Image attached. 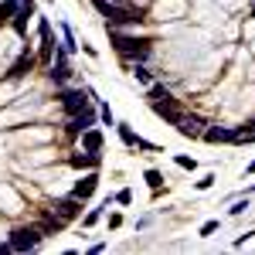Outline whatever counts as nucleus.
Returning <instances> with one entry per match:
<instances>
[{
  "instance_id": "8",
  "label": "nucleus",
  "mask_w": 255,
  "mask_h": 255,
  "mask_svg": "<svg viewBox=\"0 0 255 255\" xmlns=\"http://www.w3.org/2000/svg\"><path fill=\"white\" fill-rule=\"evenodd\" d=\"M27 17H34V0H20L17 3V14H14V31L20 38L27 34Z\"/></svg>"
},
{
  "instance_id": "17",
  "label": "nucleus",
  "mask_w": 255,
  "mask_h": 255,
  "mask_svg": "<svg viewBox=\"0 0 255 255\" xmlns=\"http://www.w3.org/2000/svg\"><path fill=\"white\" fill-rule=\"evenodd\" d=\"M17 3H20V0H0V24L17 14Z\"/></svg>"
},
{
  "instance_id": "29",
  "label": "nucleus",
  "mask_w": 255,
  "mask_h": 255,
  "mask_svg": "<svg viewBox=\"0 0 255 255\" xmlns=\"http://www.w3.org/2000/svg\"><path fill=\"white\" fill-rule=\"evenodd\" d=\"M249 174H255V160H252V163H249Z\"/></svg>"
},
{
  "instance_id": "15",
  "label": "nucleus",
  "mask_w": 255,
  "mask_h": 255,
  "mask_svg": "<svg viewBox=\"0 0 255 255\" xmlns=\"http://www.w3.org/2000/svg\"><path fill=\"white\" fill-rule=\"evenodd\" d=\"M133 79H136V82H143L146 89L153 85V75H150V68H146L143 61H136V65H133Z\"/></svg>"
},
{
  "instance_id": "6",
  "label": "nucleus",
  "mask_w": 255,
  "mask_h": 255,
  "mask_svg": "<svg viewBox=\"0 0 255 255\" xmlns=\"http://www.w3.org/2000/svg\"><path fill=\"white\" fill-rule=\"evenodd\" d=\"M38 34H41V61H44V65H51V51H55V41H51V24H48V20L41 17L38 20Z\"/></svg>"
},
{
  "instance_id": "18",
  "label": "nucleus",
  "mask_w": 255,
  "mask_h": 255,
  "mask_svg": "<svg viewBox=\"0 0 255 255\" xmlns=\"http://www.w3.org/2000/svg\"><path fill=\"white\" fill-rule=\"evenodd\" d=\"M150 102H174V96L163 85H150Z\"/></svg>"
},
{
  "instance_id": "13",
  "label": "nucleus",
  "mask_w": 255,
  "mask_h": 255,
  "mask_svg": "<svg viewBox=\"0 0 255 255\" xmlns=\"http://www.w3.org/2000/svg\"><path fill=\"white\" fill-rule=\"evenodd\" d=\"M82 150L99 153V150H102V133H99V129H85V133H82Z\"/></svg>"
},
{
  "instance_id": "10",
  "label": "nucleus",
  "mask_w": 255,
  "mask_h": 255,
  "mask_svg": "<svg viewBox=\"0 0 255 255\" xmlns=\"http://www.w3.org/2000/svg\"><path fill=\"white\" fill-rule=\"evenodd\" d=\"M92 123H96V109H85V113H79V116H68V133L79 136V133H85Z\"/></svg>"
},
{
  "instance_id": "26",
  "label": "nucleus",
  "mask_w": 255,
  "mask_h": 255,
  "mask_svg": "<svg viewBox=\"0 0 255 255\" xmlns=\"http://www.w3.org/2000/svg\"><path fill=\"white\" fill-rule=\"evenodd\" d=\"M116 201H119V204H129V201H133V194H129L126 187H123V191H119V194H116Z\"/></svg>"
},
{
  "instance_id": "12",
  "label": "nucleus",
  "mask_w": 255,
  "mask_h": 255,
  "mask_svg": "<svg viewBox=\"0 0 255 255\" xmlns=\"http://www.w3.org/2000/svg\"><path fill=\"white\" fill-rule=\"evenodd\" d=\"M201 136L208 139V143H235V129H228V126H211V129H204Z\"/></svg>"
},
{
  "instance_id": "19",
  "label": "nucleus",
  "mask_w": 255,
  "mask_h": 255,
  "mask_svg": "<svg viewBox=\"0 0 255 255\" xmlns=\"http://www.w3.org/2000/svg\"><path fill=\"white\" fill-rule=\"evenodd\" d=\"M119 136H123V143H126V146H136V139H139L136 133L126 126V123H119Z\"/></svg>"
},
{
  "instance_id": "30",
  "label": "nucleus",
  "mask_w": 255,
  "mask_h": 255,
  "mask_svg": "<svg viewBox=\"0 0 255 255\" xmlns=\"http://www.w3.org/2000/svg\"><path fill=\"white\" fill-rule=\"evenodd\" d=\"M252 17H255V7H252Z\"/></svg>"
},
{
  "instance_id": "27",
  "label": "nucleus",
  "mask_w": 255,
  "mask_h": 255,
  "mask_svg": "<svg viewBox=\"0 0 255 255\" xmlns=\"http://www.w3.org/2000/svg\"><path fill=\"white\" fill-rule=\"evenodd\" d=\"M245 208H249V201H235V204H232V215H242Z\"/></svg>"
},
{
  "instance_id": "4",
  "label": "nucleus",
  "mask_w": 255,
  "mask_h": 255,
  "mask_svg": "<svg viewBox=\"0 0 255 255\" xmlns=\"http://www.w3.org/2000/svg\"><path fill=\"white\" fill-rule=\"evenodd\" d=\"M51 215H58L61 221H75V218L82 215V197H61V201H55V208H51Z\"/></svg>"
},
{
  "instance_id": "22",
  "label": "nucleus",
  "mask_w": 255,
  "mask_h": 255,
  "mask_svg": "<svg viewBox=\"0 0 255 255\" xmlns=\"http://www.w3.org/2000/svg\"><path fill=\"white\" fill-rule=\"evenodd\" d=\"M146 184H150L153 191H160V184H163V174H160V170H146Z\"/></svg>"
},
{
  "instance_id": "2",
  "label": "nucleus",
  "mask_w": 255,
  "mask_h": 255,
  "mask_svg": "<svg viewBox=\"0 0 255 255\" xmlns=\"http://www.w3.org/2000/svg\"><path fill=\"white\" fill-rule=\"evenodd\" d=\"M41 228H17V232H10V252H34L41 245Z\"/></svg>"
},
{
  "instance_id": "3",
  "label": "nucleus",
  "mask_w": 255,
  "mask_h": 255,
  "mask_svg": "<svg viewBox=\"0 0 255 255\" xmlns=\"http://www.w3.org/2000/svg\"><path fill=\"white\" fill-rule=\"evenodd\" d=\"M58 102H61V109H65L68 116H79V113L89 109V92H85V89H61Z\"/></svg>"
},
{
  "instance_id": "9",
  "label": "nucleus",
  "mask_w": 255,
  "mask_h": 255,
  "mask_svg": "<svg viewBox=\"0 0 255 255\" xmlns=\"http://www.w3.org/2000/svg\"><path fill=\"white\" fill-rule=\"evenodd\" d=\"M201 126H204V123H201L197 116H187V113L177 119V133H180V136H187V139H197V136H201V133H204Z\"/></svg>"
},
{
  "instance_id": "24",
  "label": "nucleus",
  "mask_w": 255,
  "mask_h": 255,
  "mask_svg": "<svg viewBox=\"0 0 255 255\" xmlns=\"http://www.w3.org/2000/svg\"><path fill=\"white\" fill-rule=\"evenodd\" d=\"M211 184H215V174L201 177V180H197V191H208V187H211Z\"/></svg>"
},
{
  "instance_id": "23",
  "label": "nucleus",
  "mask_w": 255,
  "mask_h": 255,
  "mask_svg": "<svg viewBox=\"0 0 255 255\" xmlns=\"http://www.w3.org/2000/svg\"><path fill=\"white\" fill-rule=\"evenodd\" d=\"M99 119H102L106 126H116V119H113V109H109V106H99Z\"/></svg>"
},
{
  "instance_id": "25",
  "label": "nucleus",
  "mask_w": 255,
  "mask_h": 255,
  "mask_svg": "<svg viewBox=\"0 0 255 255\" xmlns=\"http://www.w3.org/2000/svg\"><path fill=\"white\" fill-rule=\"evenodd\" d=\"M99 218H102V208H96V211H89V215H85V225H96Z\"/></svg>"
},
{
  "instance_id": "11",
  "label": "nucleus",
  "mask_w": 255,
  "mask_h": 255,
  "mask_svg": "<svg viewBox=\"0 0 255 255\" xmlns=\"http://www.w3.org/2000/svg\"><path fill=\"white\" fill-rule=\"evenodd\" d=\"M96 187H99V174H96V170H89V174H85V177L79 180V184H75V191H72V194L85 201V197H92V194H96Z\"/></svg>"
},
{
  "instance_id": "5",
  "label": "nucleus",
  "mask_w": 255,
  "mask_h": 255,
  "mask_svg": "<svg viewBox=\"0 0 255 255\" xmlns=\"http://www.w3.org/2000/svg\"><path fill=\"white\" fill-rule=\"evenodd\" d=\"M48 75H51L55 85H65V82H68L72 68H68V51H65V48H58V61H51V72H48Z\"/></svg>"
},
{
  "instance_id": "1",
  "label": "nucleus",
  "mask_w": 255,
  "mask_h": 255,
  "mask_svg": "<svg viewBox=\"0 0 255 255\" xmlns=\"http://www.w3.org/2000/svg\"><path fill=\"white\" fill-rule=\"evenodd\" d=\"M109 41H113V48H116L123 58L129 61H146L150 58V41L146 38H133V34H119L116 27L109 31Z\"/></svg>"
},
{
  "instance_id": "7",
  "label": "nucleus",
  "mask_w": 255,
  "mask_h": 255,
  "mask_svg": "<svg viewBox=\"0 0 255 255\" xmlns=\"http://www.w3.org/2000/svg\"><path fill=\"white\" fill-rule=\"evenodd\" d=\"M31 68H34V55H31V51H20V58L14 61L10 68H7V79L17 82V79H24V75H27Z\"/></svg>"
},
{
  "instance_id": "28",
  "label": "nucleus",
  "mask_w": 255,
  "mask_h": 255,
  "mask_svg": "<svg viewBox=\"0 0 255 255\" xmlns=\"http://www.w3.org/2000/svg\"><path fill=\"white\" fill-rule=\"evenodd\" d=\"M215 228H218V221H204V228H201V235H211Z\"/></svg>"
},
{
  "instance_id": "16",
  "label": "nucleus",
  "mask_w": 255,
  "mask_h": 255,
  "mask_svg": "<svg viewBox=\"0 0 255 255\" xmlns=\"http://www.w3.org/2000/svg\"><path fill=\"white\" fill-rule=\"evenodd\" d=\"M61 48L72 55V51H79V44H75V34H72V27L68 24H61Z\"/></svg>"
},
{
  "instance_id": "21",
  "label": "nucleus",
  "mask_w": 255,
  "mask_h": 255,
  "mask_svg": "<svg viewBox=\"0 0 255 255\" xmlns=\"http://www.w3.org/2000/svg\"><path fill=\"white\" fill-rule=\"evenodd\" d=\"M255 133V119H249L245 126H235V139H242V136H252Z\"/></svg>"
},
{
  "instance_id": "14",
  "label": "nucleus",
  "mask_w": 255,
  "mask_h": 255,
  "mask_svg": "<svg viewBox=\"0 0 255 255\" xmlns=\"http://www.w3.org/2000/svg\"><path fill=\"white\" fill-rule=\"evenodd\" d=\"M68 163H72L75 170H92V167L99 163V153H89V150H85V153H75Z\"/></svg>"
},
{
  "instance_id": "20",
  "label": "nucleus",
  "mask_w": 255,
  "mask_h": 255,
  "mask_svg": "<svg viewBox=\"0 0 255 255\" xmlns=\"http://www.w3.org/2000/svg\"><path fill=\"white\" fill-rule=\"evenodd\" d=\"M174 163H177V167H184V170H194V167H197V160L194 157H184V153H177Z\"/></svg>"
}]
</instances>
